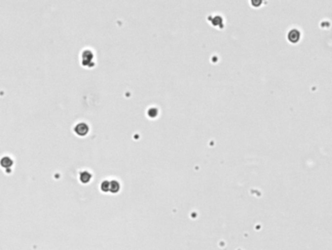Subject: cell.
Listing matches in <instances>:
<instances>
[{"label": "cell", "mask_w": 332, "mask_h": 250, "mask_svg": "<svg viewBox=\"0 0 332 250\" xmlns=\"http://www.w3.org/2000/svg\"><path fill=\"white\" fill-rule=\"evenodd\" d=\"M74 132L76 133V135L80 136V137H83V136H86L89 132V126L87 123L85 122H80L78 124H76L75 128H74Z\"/></svg>", "instance_id": "1"}, {"label": "cell", "mask_w": 332, "mask_h": 250, "mask_svg": "<svg viewBox=\"0 0 332 250\" xmlns=\"http://www.w3.org/2000/svg\"><path fill=\"white\" fill-rule=\"evenodd\" d=\"M120 190V184L119 182H117L116 180H112L109 182V192L112 194H116L118 193Z\"/></svg>", "instance_id": "2"}, {"label": "cell", "mask_w": 332, "mask_h": 250, "mask_svg": "<svg viewBox=\"0 0 332 250\" xmlns=\"http://www.w3.org/2000/svg\"><path fill=\"white\" fill-rule=\"evenodd\" d=\"M92 178V174L89 171H82L80 173V181L82 183H89Z\"/></svg>", "instance_id": "3"}, {"label": "cell", "mask_w": 332, "mask_h": 250, "mask_svg": "<svg viewBox=\"0 0 332 250\" xmlns=\"http://www.w3.org/2000/svg\"><path fill=\"white\" fill-rule=\"evenodd\" d=\"M100 189L103 192H109V181H104L102 182V184L100 185Z\"/></svg>", "instance_id": "4"}]
</instances>
